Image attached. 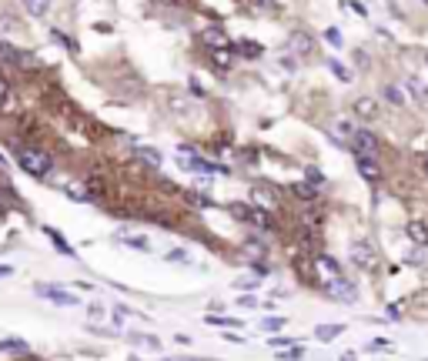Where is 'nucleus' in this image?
I'll use <instances>...</instances> for the list:
<instances>
[{"label":"nucleus","instance_id":"39448f33","mask_svg":"<svg viewBox=\"0 0 428 361\" xmlns=\"http://www.w3.org/2000/svg\"><path fill=\"white\" fill-rule=\"evenodd\" d=\"M358 174L368 180V184H378V180H381V167H378L375 157H361V154H358Z\"/></svg>","mask_w":428,"mask_h":361},{"label":"nucleus","instance_id":"a878e982","mask_svg":"<svg viewBox=\"0 0 428 361\" xmlns=\"http://www.w3.org/2000/svg\"><path fill=\"white\" fill-rule=\"evenodd\" d=\"M188 201H194L198 207H214V201H211V198H204V194H198V191H191V194H188Z\"/></svg>","mask_w":428,"mask_h":361},{"label":"nucleus","instance_id":"f3484780","mask_svg":"<svg viewBox=\"0 0 428 361\" xmlns=\"http://www.w3.org/2000/svg\"><path fill=\"white\" fill-rule=\"evenodd\" d=\"M231 51L245 54V57H261V44L258 40H238V44H231Z\"/></svg>","mask_w":428,"mask_h":361},{"label":"nucleus","instance_id":"4468645a","mask_svg":"<svg viewBox=\"0 0 428 361\" xmlns=\"http://www.w3.org/2000/svg\"><path fill=\"white\" fill-rule=\"evenodd\" d=\"M408 241H415V244H428L425 221H412V224H408Z\"/></svg>","mask_w":428,"mask_h":361},{"label":"nucleus","instance_id":"9d476101","mask_svg":"<svg viewBox=\"0 0 428 361\" xmlns=\"http://www.w3.org/2000/svg\"><path fill=\"white\" fill-rule=\"evenodd\" d=\"M211 64H214L218 71H227V67L234 64V51H231V47H218V51H211Z\"/></svg>","mask_w":428,"mask_h":361},{"label":"nucleus","instance_id":"f8f14e48","mask_svg":"<svg viewBox=\"0 0 428 361\" xmlns=\"http://www.w3.org/2000/svg\"><path fill=\"white\" fill-rule=\"evenodd\" d=\"M288 44H291V51H295V54H311V37H308L304 30H295Z\"/></svg>","mask_w":428,"mask_h":361},{"label":"nucleus","instance_id":"ddd939ff","mask_svg":"<svg viewBox=\"0 0 428 361\" xmlns=\"http://www.w3.org/2000/svg\"><path fill=\"white\" fill-rule=\"evenodd\" d=\"M254 205L261 207V211H275L278 201H275V194H271V191H264V187H254Z\"/></svg>","mask_w":428,"mask_h":361},{"label":"nucleus","instance_id":"1a4fd4ad","mask_svg":"<svg viewBox=\"0 0 428 361\" xmlns=\"http://www.w3.org/2000/svg\"><path fill=\"white\" fill-rule=\"evenodd\" d=\"M381 97L392 104V107H405V104H408V97H405V91L398 84H385V87H381Z\"/></svg>","mask_w":428,"mask_h":361},{"label":"nucleus","instance_id":"f704fd0d","mask_svg":"<svg viewBox=\"0 0 428 361\" xmlns=\"http://www.w3.org/2000/svg\"><path fill=\"white\" fill-rule=\"evenodd\" d=\"M0 214H3V201H0Z\"/></svg>","mask_w":428,"mask_h":361},{"label":"nucleus","instance_id":"6ab92c4d","mask_svg":"<svg viewBox=\"0 0 428 361\" xmlns=\"http://www.w3.org/2000/svg\"><path fill=\"white\" fill-rule=\"evenodd\" d=\"M41 294H44V298H51V301H57V305H77L74 294H64V291H51V288H41Z\"/></svg>","mask_w":428,"mask_h":361},{"label":"nucleus","instance_id":"473e14b6","mask_svg":"<svg viewBox=\"0 0 428 361\" xmlns=\"http://www.w3.org/2000/svg\"><path fill=\"white\" fill-rule=\"evenodd\" d=\"M422 174H425V178H428V154L422 157Z\"/></svg>","mask_w":428,"mask_h":361},{"label":"nucleus","instance_id":"2f4dec72","mask_svg":"<svg viewBox=\"0 0 428 361\" xmlns=\"http://www.w3.org/2000/svg\"><path fill=\"white\" fill-rule=\"evenodd\" d=\"M7 97H10V87H7V80L0 78V107L7 104Z\"/></svg>","mask_w":428,"mask_h":361},{"label":"nucleus","instance_id":"9b49d317","mask_svg":"<svg viewBox=\"0 0 428 361\" xmlns=\"http://www.w3.org/2000/svg\"><path fill=\"white\" fill-rule=\"evenodd\" d=\"M318 271H325L328 278H341V264L331 255H318Z\"/></svg>","mask_w":428,"mask_h":361},{"label":"nucleus","instance_id":"7ed1b4c3","mask_svg":"<svg viewBox=\"0 0 428 361\" xmlns=\"http://www.w3.org/2000/svg\"><path fill=\"white\" fill-rule=\"evenodd\" d=\"M352 261L358 264V268L372 271V268H375V251H372V244H365V241H354V244H352Z\"/></svg>","mask_w":428,"mask_h":361},{"label":"nucleus","instance_id":"aec40b11","mask_svg":"<svg viewBox=\"0 0 428 361\" xmlns=\"http://www.w3.org/2000/svg\"><path fill=\"white\" fill-rule=\"evenodd\" d=\"M27 14H34V17H44L47 10H51V0H24Z\"/></svg>","mask_w":428,"mask_h":361},{"label":"nucleus","instance_id":"a211bd4d","mask_svg":"<svg viewBox=\"0 0 428 361\" xmlns=\"http://www.w3.org/2000/svg\"><path fill=\"white\" fill-rule=\"evenodd\" d=\"M0 351H7V355H24L27 341H21V338H7V341H0Z\"/></svg>","mask_w":428,"mask_h":361},{"label":"nucleus","instance_id":"b1692460","mask_svg":"<svg viewBox=\"0 0 428 361\" xmlns=\"http://www.w3.org/2000/svg\"><path fill=\"white\" fill-rule=\"evenodd\" d=\"M137 154L144 157L148 164H154V167H161V164H164V154H157V151H151V148H141Z\"/></svg>","mask_w":428,"mask_h":361},{"label":"nucleus","instance_id":"c756f323","mask_svg":"<svg viewBox=\"0 0 428 361\" xmlns=\"http://www.w3.org/2000/svg\"><path fill=\"white\" fill-rule=\"evenodd\" d=\"M124 241L131 244V248H141V251H148V248H151V244H148L144 237H124Z\"/></svg>","mask_w":428,"mask_h":361},{"label":"nucleus","instance_id":"bb28decb","mask_svg":"<svg viewBox=\"0 0 428 361\" xmlns=\"http://www.w3.org/2000/svg\"><path fill=\"white\" fill-rule=\"evenodd\" d=\"M51 37H54V40H60V44H64L67 51H77V47H74V40H71V37H64L60 30H51Z\"/></svg>","mask_w":428,"mask_h":361},{"label":"nucleus","instance_id":"6e6552de","mask_svg":"<svg viewBox=\"0 0 428 361\" xmlns=\"http://www.w3.org/2000/svg\"><path fill=\"white\" fill-rule=\"evenodd\" d=\"M328 294H331V298H338V301H354L352 284L341 281V278H331V281H328Z\"/></svg>","mask_w":428,"mask_h":361},{"label":"nucleus","instance_id":"f257e3e1","mask_svg":"<svg viewBox=\"0 0 428 361\" xmlns=\"http://www.w3.org/2000/svg\"><path fill=\"white\" fill-rule=\"evenodd\" d=\"M17 164L24 167L30 178H47L51 174V154L41 148H21L17 151Z\"/></svg>","mask_w":428,"mask_h":361},{"label":"nucleus","instance_id":"f03ea898","mask_svg":"<svg viewBox=\"0 0 428 361\" xmlns=\"http://www.w3.org/2000/svg\"><path fill=\"white\" fill-rule=\"evenodd\" d=\"M352 144H354V151H358L361 157H375L378 148H381V144H378V137L368 128H358V130H354V134H352Z\"/></svg>","mask_w":428,"mask_h":361},{"label":"nucleus","instance_id":"c9c22d12","mask_svg":"<svg viewBox=\"0 0 428 361\" xmlns=\"http://www.w3.org/2000/svg\"><path fill=\"white\" fill-rule=\"evenodd\" d=\"M127 361H137V358H127Z\"/></svg>","mask_w":428,"mask_h":361},{"label":"nucleus","instance_id":"5701e85b","mask_svg":"<svg viewBox=\"0 0 428 361\" xmlns=\"http://www.w3.org/2000/svg\"><path fill=\"white\" fill-rule=\"evenodd\" d=\"M341 331H345L341 325H322V328H318L315 335L322 338V341H328V338H338V335H341Z\"/></svg>","mask_w":428,"mask_h":361},{"label":"nucleus","instance_id":"72a5a7b5","mask_svg":"<svg viewBox=\"0 0 428 361\" xmlns=\"http://www.w3.org/2000/svg\"><path fill=\"white\" fill-rule=\"evenodd\" d=\"M251 3H258V7H268V3H275V0H251Z\"/></svg>","mask_w":428,"mask_h":361},{"label":"nucleus","instance_id":"393cba45","mask_svg":"<svg viewBox=\"0 0 428 361\" xmlns=\"http://www.w3.org/2000/svg\"><path fill=\"white\" fill-rule=\"evenodd\" d=\"M335 134L341 137V141H348L354 134V128H352V121H335Z\"/></svg>","mask_w":428,"mask_h":361},{"label":"nucleus","instance_id":"423d86ee","mask_svg":"<svg viewBox=\"0 0 428 361\" xmlns=\"http://www.w3.org/2000/svg\"><path fill=\"white\" fill-rule=\"evenodd\" d=\"M241 251H245V255H248L251 261H264V258H268V244H264L261 237H245Z\"/></svg>","mask_w":428,"mask_h":361},{"label":"nucleus","instance_id":"7c9ffc66","mask_svg":"<svg viewBox=\"0 0 428 361\" xmlns=\"http://www.w3.org/2000/svg\"><path fill=\"white\" fill-rule=\"evenodd\" d=\"M325 37H328V44H335V47H338V44H341V34H338V30H335V27H331V30H325Z\"/></svg>","mask_w":428,"mask_h":361},{"label":"nucleus","instance_id":"412c9836","mask_svg":"<svg viewBox=\"0 0 428 361\" xmlns=\"http://www.w3.org/2000/svg\"><path fill=\"white\" fill-rule=\"evenodd\" d=\"M47 237L54 241V248H57L60 255H74V251H71V244H67V241L60 237V231H54V228H47Z\"/></svg>","mask_w":428,"mask_h":361},{"label":"nucleus","instance_id":"20e7f679","mask_svg":"<svg viewBox=\"0 0 428 361\" xmlns=\"http://www.w3.org/2000/svg\"><path fill=\"white\" fill-rule=\"evenodd\" d=\"M201 40L204 47H211V51H218V47H231V40H227V34L221 30V27H207V30H201Z\"/></svg>","mask_w":428,"mask_h":361},{"label":"nucleus","instance_id":"c85d7f7f","mask_svg":"<svg viewBox=\"0 0 428 361\" xmlns=\"http://www.w3.org/2000/svg\"><path fill=\"white\" fill-rule=\"evenodd\" d=\"M281 325H284L281 318H264V321H261V328H264V331H278Z\"/></svg>","mask_w":428,"mask_h":361},{"label":"nucleus","instance_id":"dca6fc26","mask_svg":"<svg viewBox=\"0 0 428 361\" xmlns=\"http://www.w3.org/2000/svg\"><path fill=\"white\" fill-rule=\"evenodd\" d=\"M408 91H412V94H415L422 104H428V84L418 78V74H412V78H408Z\"/></svg>","mask_w":428,"mask_h":361},{"label":"nucleus","instance_id":"4be33fe9","mask_svg":"<svg viewBox=\"0 0 428 361\" xmlns=\"http://www.w3.org/2000/svg\"><path fill=\"white\" fill-rule=\"evenodd\" d=\"M328 67H331V74H335L338 80H345V84L352 80V71H348L345 64H338V60H328Z\"/></svg>","mask_w":428,"mask_h":361},{"label":"nucleus","instance_id":"cd10ccee","mask_svg":"<svg viewBox=\"0 0 428 361\" xmlns=\"http://www.w3.org/2000/svg\"><path fill=\"white\" fill-rule=\"evenodd\" d=\"M204 321H207V325H221V328H231V325H238V321H231V318H214V314H207Z\"/></svg>","mask_w":428,"mask_h":361},{"label":"nucleus","instance_id":"0eeeda50","mask_svg":"<svg viewBox=\"0 0 428 361\" xmlns=\"http://www.w3.org/2000/svg\"><path fill=\"white\" fill-rule=\"evenodd\" d=\"M352 107H354V114H358L361 121H375L378 117V101L375 97H358Z\"/></svg>","mask_w":428,"mask_h":361},{"label":"nucleus","instance_id":"2eb2a0df","mask_svg":"<svg viewBox=\"0 0 428 361\" xmlns=\"http://www.w3.org/2000/svg\"><path fill=\"white\" fill-rule=\"evenodd\" d=\"M291 194H295V198H302V201H315V198H318V187H315V184H311V180H308V184H291Z\"/></svg>","mask_w":428,"mask_h":361}]
</instances>
